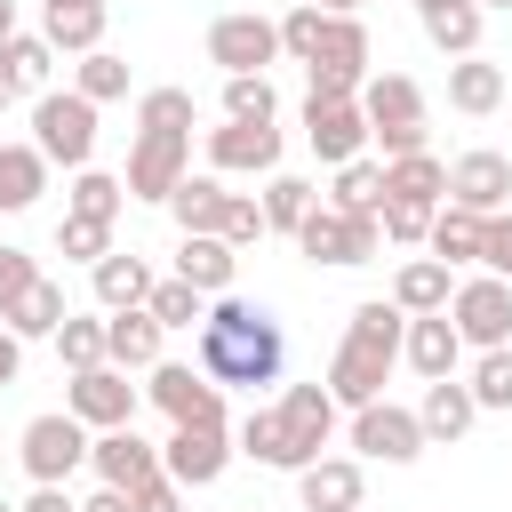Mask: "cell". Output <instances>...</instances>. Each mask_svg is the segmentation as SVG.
I'll use <instances>...</instances> for the list:
<instances>
[{"label": "cell", "mask_w": 512, "mask_h": 512, "mask_svg": "<svg viewBox=\"0 0 512 512\" xmlns=\"http://www.w3.org/2000/svg\"><path fill=\"white\" fill-rule=\"evenodd\" d=\"M56 360L80 376V368H104V312L88 320V312H72L64 328H56Z\"/></svg>", "instance_id": "obj_42"}, {"label": "cell", "mask_w": 512, "mask_h": 512, "mask_svg": "<svg viewBox=\"0 0 512 512\" xmlns=\"http://www.w3.org/2000/svg\"><path fill=\"white\" fill-rule=\"evenodd\" d=\"M384 200H424V208H440V200H448V160H432V152L384 160Z\"/></svg>", "instance_id": "obj_30"}, {"label": "cell", "mask_w": 512, "mask_h": 512, "mask_svg": "<svg viewBox=\"0 0 512 512\" xmlns=\"http://www.w3.org/2000/svg\"><path fill=\"white\" fill-rule=\"evenodd\" d=\"M160 320L144 312V304H128V312H104V360L112 368H152L160 360Z\"/></svg>", "instance_id": "obj_25"}, {"label": "cell", "mask_w": 512, "mask_h": 512, "mask_svg": "<svg viewBox=\"0 0 512 512\" xmlns=\"http://www.w3.org/2000/svg\"><path fill=\"white\" fill-rule=\"evenodd\" d=\"M280 360H288V336L264 304L248 296H208V320H200V368L216 384H280Z\"/></svg>", "instance_id": "obj_1"}, {"label": "cell", "mask_w": 512, "mask_h": 512, "mask_svg": "<svg viewBox=\"0 0 512 512\" xmlns=\"http://www.w3.org/2000/svg\"><path fill=\"white\" fill-rule=\"evenodd\" d=\"M56 248H64L72 264H104V256H112V224H96V216H64V224H56Z\"/></svg>", "instance_id": "obj_48"}, {"label": "cell", "mask_w": 512, "mask_h": 512, "mask_svg": "<svg viewBox=\"0 0 512 512\" xmlns=\"http://www.w3.org/2000/svg\"><path fill=\"white\" fill-rule=\"evenodd\" d=\"M480 272L512 280V208H496V216L480 224Z\"/></svg>", "instance_id": "obj_50"}, {"label": "cell", "mask_w": 512, "mask_h": 512, "mask_svg": "<svg viewBox=\"0 0 512 512\" xmlns=\"http://www.w3.org/2000/svg\"><path fill=\"white\" fill-rule=\"evenodd\" d=\"M400 344H408V312H400L392 296H368V304H352V320H344V344H336V360H328V392H336L344 408H368V400H384V376L400 368Z\"/></svg>", "instance_id": "obj_2"}, {"label": "cell", "mask_w": 512, "mask_h": 512, "mask_svg": "<svg viewBox=\"0 0 512 512\" xmlns=\"http://www.w3.org/2000/svg\"><path fill=\"white\" fill-rule=\"evenodd\" d=\"M16 456H24V472H32V480H72V472L88 464V424H80L72 408L32 416V424H24V440H16Z\"/></svg>", "instance_id": "obj_9"}, {"label": "cell", "mask_w": 512, "mask_h": 512, "mask_svg": "<svg viewBox=\"0 0 512 512\" xmlns=\"http://www.w3.org/2000/svg\"><path fill=\"white\" fill-rule=\"evenodd\" d=\"M8 32H16V0H0V40H8Z\"/></svg>", "instance_id": "obj_57"}, {"label": "cell", "mask_w": 512, "mask_h": 512, "mask_svg": "<svg viewBox=\"0 0 512 512\" xmlns=\"http://www.w3.org/2000/svg\"><path fill=\"white\" fill-rule=\"evenodd\" d=\"M264 232H272V224H264V200L232 192V200H224V240H232V248H256Z\"/></svg>", "instance_id": "obj_49"}, {"label": "cell", "mask_w": 512, "mask_h": 512, "mask_svg": "<svg viewBox=\"0 0 512 512\" xmlns=\"http://www.w3.org/2000/svg\"><path fill=\"white\" fill-rule=\"evenodd\" d=\"M24 512H80V496H72L64 480H32V496H24Z\"/></svg>", "instance_id": "obj_54"}, {"label": "cell", "mask_w": 512, "mask_h": 512, "mask_svg": "<svg viewBox=\"0 0 512 512\" xmlns=\"http://www.w3.org/2000/svg\"><path fill=\"white\" fill-rule=\"evenodd\" d=\"M128 496H136V512H184V488H176L168 472H152V480H144V488H128Z\"/></svg>", "instance_id": "obj_53"}, {"label": "cell", "mask_w": 512, "mask_h": 512, "mask_svg": "<svg viewBox=\"0 0 512 512\" xmlns=\"http://www.w3.org/2000/svg\"><path fill=\"white\" fill-rule=\"evenodd\" d=\"M312 64H352V72H368V24L328 8V32H320V56H312Z\"/></svg>", "instance_id": "obj_44"}, {"label": "cell", "mask_w": 512, "mask_h": 512, "mask_svg": "<svg viewBox=\"0 0 512 512\" xmlns=\"http://www.w3.org/2000/svg\"><path fill=\"white\" fill-rule=\"evenodd\" d=\"M416 24H424V40H432L440 56H480L488 8H480V0H416Z\"/></svg>", "instance_id": "obj_22"}, {"label": "cell", "mask_w": 512, "mask_h": 512, "mask_svg": "<svg viewBox=\"0 0 512 512\" xmlns=\"http://www.w3.org/2000/svg\"><path fill=\"white\" fill-rule=\"evenodd\" d=\"M144 312H152L160 328H200V320H208V296H200L192 280H152Z\"/></svg>", "instance_id": "obj_40"}, {"label": "cell", "mask_w": 512, "mask_h": 512, "mask_svg": "<svg viewBox=\"0 0 512 512\" xmlns=\"http://www.w3.org/2000/svg\"><path fill=\"white\" fill-rule=\"evenodd\" d=\"M152 384V408L168 416V424H224V384L208 376V368H192V360H152L144 368Z\"/></svg>", "instance_id": "obj_7"}, {"label": "cell", "mask_w": 512, "mask_h": 512, "mask_svg": "<svg viewBox=\"0 0 512 512\" xmlns=\"http://www.w3.org/2000/svg\"><path fill=\"white\" fill-rule=\"evenodd\" d=\"M360 112H368V136L384 144V160L400 152H424V88L408 72H368L360 88Z\"/></svg>", "instance_id": "obj_3"}, {"label": "cell", "mask_w": 512, "mask_h": 512, "mask_svg": "<svg viewBox=\"0 0 512 512\" xmlns=\"http://www.w3.org/2000/svg\"><path fill=\"white\" fill-rule=\"evenodd\" d=\"M480 8H512V0H480Z\"/></svg>", "instance_id": "obj_61"}, {"label": "cell", "mask_w": 512, "mask_h": 512, "mask_svg": "<svg viewBox=\"0 0 512 512\" xmlns=\"http://www.w3.org/2000/svg\"><path fill=\"white\" fill-rule=\"evenodd\" d=\"M448 320H456V336H464L472 352H496V344H512V280H496V272H480V280H456V296H448Z\"/></svg>", "instance_id": "obj_8"}, {"label": "cell", "mask_w": 512, "mask_h": 512, "mask_svg": "<svg viewBox=\"0 0 512 512\" xmlns=\"http://www.w3.org/2000/svg\"><path fill=\"white\" fill-rule=\"evenodd\" d=\"M0 72L16 80V96H48V72H56L48 32H8V40H0Z\"/></svg>", "instance_id": "obj_33"}, {"label": "cell", "mask_w": 512, "mask_h": 512, "mask_svg": "<svg viewBox=\"0 0 512 512\" xmlns=\"http://www.w3.org/2000/svg\"><path fill=\"white\" fill-rule=\"evenodd\" d=\"M416 416H424V440H464L480 424V400H472L464 376H432L424 400H416Z\"/></svg>", "instance_id": "obj_24"}, {"label": "cell", "mask_w": 512, "mask_h": 512, "mask_svg": "<svg viewBox=\"0 0 512 512\" xmlns=\"http://www.w3.org/2000/svg\"><path fill=\"white\" fill-rule=\"evenodd\" d=\"M360 512H368V504H360Z\"/></svg>", "instance_id": "obj_63"}, {"label": "cell", "mask_w": 512, "mask_h": 512, "mask_svg": "<svg viewBox=\"0 0 512 512\" xmlns=\"http://www.w3.org/2000/svg\"><path fill=\"white\" fill-rule=\"evenodd\" d=\"M16 376H24V336H16L8 320H0V392H8Z\"/></svg>", "instance_id": "obj_55"}, {"label": "cell", "mask_w": 512, "mask_h": 512, "mask_svg": "<svg viewBox=\"0 0 512 512\" xmlns=\"http://www.w3.org/2000/svg\"><path fill=\"white\" fill-rule=\"evenodd\" d=\"M32 144L48 152V168H88L96 160V104L80 88L32 96Z\"/></svg>", "instance_id": "obj_4"}, {"label": "cell", "mask_w": 512, "mask_h": 512, "mask_svg": "<svg viewBox=\"0 0 512 512\" xmlns=\"http://www.w3.org/2000/svg\"><path fill=\"white\" fill-rule=\"evenodd\" d=\"M64 408L88 424V432H112V424H136V384H128V368H80L72 376V392H64Z\"/></svg>", "instance_id": "obj_15"}, {"label": "cell", "mask_w": 512, "mask_h": 512, "mask_svg": "<svg viewBox=\"0 0 512 512\" xmlns=\"http://www.w3.org/2000/svg\"><path fill=\"white\" fill-rule=\"evenodd\" d=\"M448 200L472 208V216L512 208V160H504V152H464V160L448 168Z\"/></svg>", "instance_id": "obj_17"}, {"label": "cell", "mask_w": 512, "mask_h": 512, "mask_svg": "<svg viewBox=\"0 0 512 512\" xmlns=\"http://www.w3.org/2000/svg\"><path fill=\"white\" fill-rule=\"evenodd\" d=\"M352 448L376 456V464H416L424 456V416L392 408V400H368V408H352Z\"/></svg>", "instance_id": "obj_13"}, {"label": "cell", "mask_w": 512, "mask_h": 512, "mask_svg": "<svg viewBox=\"0 0 512 512\" xmlns=\"http://www.w3.org/2000/svg\"><path fill=\"white\" fill-rule=\"evenodd\" d=\"M128 208V176H104V168H72V208L64 216H96V224H120Z\"/></svg>", "instance_id": "obj_36"}, {"label": "cell", "mask_w": 512, "mask_h": 512, "mask_svg": "<svg viewBox=\"0 0 512 512\" xmlns=\"http://www.w3.org/2000/svg\"><path fill=\"white\" fill-rule=\"evenodd\" d=\"M504 104H512V88H504Z\"/></svg>", "instance_id": "obj_62"}, {"label": "cell", "mask_w": 512, "mask_h": 512, "mask_svg": "<svg viewBox=\"0 0 512 512\" xmlns=\"http://www.w3.org/2000/svg\"><path fill=\"white\" fill-rule=\"evenodd\" d=\"M376 248H384V224H376V216H344V208H328V200L296 224V256H304V264H336V272H344V264H368Z\"/></svg>", "instance_id": "obj_5"}, {"label": "cell", "mask_w": 512, "mask_h": 512, "mask_svg": "<svg viewBox=\"0 0 512 512\" xmlns=\"http://www.w3.org/2000/svg\"><path fill=\"white\" fill-rule=\"evenodd\" d=\"M8 104H16V80H8V72H0V112H8Z\"/></svg>", "instance_id": "obj_58"}, {"label": "cell", "mask_w": 512, "mask_h": 512, "mask_svg": "<svg viewBox=\"0 0 512 512\" xmlns=\"http://www.w3.org/2000/svg\"><path fill=\"white\" fill-rule=\"evenodd\" d=\"M464 384H472V400H480V408H512V344H496V352H480Z\"/></svg>", "instance_id": "obj_45"}, {"label": "cell", "mask_w": 512, "mask_h": 512, "mask_svg": "<svg viewBox=\"0 0 512 512\" xmlns=\"http://www.w3.org/2000/svg\"><path fill=\"white\" fill-rule=\"evenodd\" d=\"M304 96H360L368 88V72H352V64H304Z\"/></svg>", "instance_id": "obj_52"}, {"label": "cell", "mask_w": 512, "mask_h": 512, "mask_svg": "<svg viewBox=\"0 0 512 512\" xmlns=\"http://www.w3.org/2000/svg\"><path fill=\"white\" fill-rule=\"evenodd\" d=\"M304 144L328 160V168H344V160H360L376 136H368V112H360V96H304Z\"/></svg>", "instance_id": "obj_10"}, {"label": "cell", "mask_w": 512, "mask_h": 512, "mask_svg": "<svg viewBox=\"0 0 512 512\" xmlns=\"http://www.w3.org/2000/svg\"><path fill=\"white\" fill-rule=\"evenodd\" d=\"M240 456H256V464H272V472H304V456H296L280 408H248V416H240Z\"/></svg>", "instance_id": "obj_32"}, {"label": "cell", "mask_w": 512, "mask_h": 512, "mask_svg": "<svg viewBox=\"0 0 512 512\" xmlns=\"http://www.w3.org/2000/svg\"><path fill=\"white\" fill-rule=\"evenodd\" d=\"M336 408H344V400H336L328 384H288V392H280V424H288V440H296L304 464L336 440Z\"/></svg>", "instance_id": "obj_19"}, {"label": "cell", "mask_w": 512, "mask_h": 512, "mask_svg": "<svg viewBox=\"0 0 512 512\" xmlns=\"http://www.w3.org/2000/svg\"><path fill=\"white\" fill-rule=\"evenodd\" d=\"M224 120H280V96L264 72H224Z\"/></svg>", "instance_id": "obj_41"}, {"label": "cell", "mask_w": 512, "mask_h": 512, "mask_svg": "<svg viewBox=\"0 0 512 512\" xmlns=\"http://www.w3.org/2000/svg\"><path fill=\"white\" fill-rule=\"evenodd\" d=\"M224 464H232L224 424H176V432L160 440V472H168L176 488H208V480H224Z\"/></svg>", "instance_id": "obj_14"}, {"label": "cell", "mask_w": 512, "mask_h": 512, "mask_svg": "<svg viewBox=\"0 0 512 512\" xmlns=\"http://www.w3.org/2000/svg\"><path fill=\"white\" fill-rule=\"evenodd\" d=\"M40 280V264H32V248H0V320L24 304V288Z\"/></svg>", "instance_id": "obj_51"}, {"label": "cell", "mask_w": 512, "mask_h": 512, "mask_svg": "<svg viewBox=\"0 0 512 512\" xmlns=\"http://www.w3.org/2000/svg\"><path fill=\"white\" fill-rule=\"evenodd\" d=\"M192 88H144L136 96V128H192Z\"/></svg>", "instance_id": "obj_46"}, {"label": "cell", "mask_w": 512, "mask_h": 512, "mask_svg": "<svg viewBox=\"0 0 512 512\" xmlns=\"http://www.w3.org/2000/svg\"><path fill=\"white\" fill-rule=\"evenodd\" d=\"M224 176L208 168V176H184L176 192H168V216H176V232H224Z\"/></svg>", "instance_id": "obj_31"}, {"label": "cell", "mask_w": 512, "mask_h": 512, "mask_svg": "<svg viewBox=\"0 0 512 512\" xmlns=\"http://www.w3.org/2000/svg\"><path fill=\"white\" fill-rule=\"evenodd\" d=\"M88 280H96V312H128V304L152 296V264L136 248H112L104 264H88Z\"/></svg>", "instance_id": "obj_27"}, {"label": "cell", "mask_w": 512, "mask_h": 512, "mask_svg": "<svg viewBox=\"0 0 512 512\" xmlns=\"http://www.w3.org/2000/svg\"><path fill=\"white\" fill-rule=\"evenodd\" d=\"M296 504H304V512H360V504H368L360 456H312V464L296 472Z\"/></svg>", "instance_id": "obj_16"}, {"label": "cell", "mask_w": 512, "mask_h": 512, "mask_svg": "<svg viewBox=\"0 0 512 512\" xmlns=\"http://www.w3.org/2000/svg\"><path fill=\"white\" fill-rule=\"evenodd\" d=\"M432 216H440V208H424V200H384L376 224H384L392 248H424V240H432Z\"/></svg>", "instance_id": "obj_47"}, {"label": "cell", "mask_w": 512, "mask_h": 512, "mask_svg": "<svg viewBox=\"0 0 512 512\" xmlns=\"http://www.w3.org/2000/svg\"><path fill=\"white\" fill-rule=\"evenodd\" d=\"M64 320H72V304H64V288H56V280H48V272H40V280H32V288H24V304H16V312H8V328H16V336H24V344H32V336H56V328H64Z\"/></svg>", "instance_id": "obj_37"}, {"label": "cell", "mask_w": 512, "mask_h": 512, "mask_svg": "<svg viewBox=\"0 0 512 512\" xmlns=\"http://www.w3.org/2000/svg\"><path fill=\"white\" fill-rule=\"evenodd\" d=\"M272 56H280V24H272V16L224 8V16L208 24V64H224V72H264Z\"/></svg>", "instance_id": "obj_11"}, {"label": "cell", "mask_w": 512, "mask_h": 512, "mask_svg": "<svg viewBox=\"0 0 512 512\" xmlns=\"http://www.w3.org/2000/svg\"><path fill=\"white\" fill-rule=\"evenodd\" d=\"M312 208H320V192H312L304 176H264V224H272V232L296 240V224H304Z\"/></svg>", "instance_id": "obj_38"}, {"label": "cell", "mask_w": 512, "mask_h": 512, "mask_svg": "<svg viewBox=\"0 0 512 512\" xmlns=\"http://www.w3.org/2000/svg\"><path fill=\"white\" fill-rule=\"evenodd\" d=\"M208 168L216 176H280V120H224V128H208Z\"/></svg>", "instance_id": "obj_12"}, {"label": "cell", "mask_w": 512, "mask_h": 512, "mask_svg": "<svg viewBox=\"0 0 512 512\" xmlns=\"http://www.w3.org/2000/svg\"><path fill=\"white\" fill-rule=\"evenodd\" d=\"M320 8H336V16H360V0H320Z\"/></svg>", "instance_id": "obj_59"}, {"label": "cell", "mask_w": 512, "mask_h": 512, "mask_svg": "<svg viewBox=\"0 0 512 512\" xmlns=\"http://www.w3.org/2000/svg\"><path fill=\"white\" fill-rule=\"evenodd\" d=\"M320 32H328V8H320V0H296V8L280 16V56L312 64V56H320Z\"/></svg>", "instance_id": "obj_43"}, {"label": "cell", "mask_w": 512, "mask_h": 512, "mask_svg": "<svg viewBox=\"0 0 512 512\" xmlns=\"http://www.w3.org/2000/svg\"><path fill=\"white\" fill-rule=\"evenodd\" d=\"M48 192V152L40 144H0V216H24Z\"/></svg>", "instance_id": "obj_29"}, {"label": "cell", "mask_w": 512, "mask_h": 512, "mask_svg": "<svg viewBox=\"0 0 512 512\" xmlns=\"http://www.w3.org/2000/svg\"><path fill=\"white\" fill-rule=\"evenodd\" d=\"M72 88H80L88 104H112V96H128V56H112V48H88V56L72 64Z\"/></svg>", "instance_id": "obj_39"}, {"label": "cell", "mask_w": 512, "mask_h": 512, "mask_svg": "<svg viewBox=\"0 0 512 512\" xmlns=\"http://www.w3.org/2000/svg\"><path fill=\"white\" fill-rule=\"evenodd\" d=\"M88 464H96V480H112V488H144V480L160 472V448H152L136 424H112V432L88 440Z\"/></svg>", "instance_id": "obj_20"}, {"label": "cell", "mask_w": 512, "mask_h": 512, "mask_svg": "<svg viewBox=\"0 0 512 512\" xmlns=\"http://www.w3.org/2000/svg\"><path fill=\"white\" fill-rule=\"evenodd\" d=\"M104 0H40V32H48V48L56 56H88V48H104Z\"/></svg>", "instance_id": "obj_23"}, {"label": "cell", "mask_w": 512, "mask_h": 512, "mask_svg": "<svg viewBox=\"0 0 512 512\" xmlns=\"http://www.w3.org/2000/svg\"><path fill=\"white\" fill-rule=\"evenodd\" d=\"M448 272H456V264H440V256H408V264L392 272V304H400V312H448V296H456Z\"/></svg>", "instance_id": "obj_28"}, {"label": "cell", "mask_w": 512, "mask_h": 512, "mask_svg": "<svg viewBox=\"0 0 512 512\" xmlns=\"http://www.w3.org/2000/svg\"><path fill=\"white\" fill-rule=\"evenodd\" d=\"M192 176V128H136L128 144V200H160Z\"/></svg>", "instance_id": "obj_6"}, {"label": "cell", "mask_w": 512, "mask_h": 512, "mask_svg": "<svg viewBox=\"0 0 512 512\" xmlns=\"http://www.w3.org/2000/svg\"><path fill=\"white\" fill-rule=\"evenodd\" d=\"M504 88H512V80H504V64H488V56H456V64H448V104H456L464 120H488V112L504 104Z\"/></svg>", "instance_id": "obj_26"}, {"label": "cell", "mask_w": 512, "mask_h": 512, "mask_svg": "<svg viewBox=\"0 0 512 512\" xmlns=\"http://www.w3.org/2000/svg\"><path fill=\"white\" fill-rule=\"evenodd\" d=\"M0 512H24V504H8V496H0Z\"/></svg>", "instance_id": "obj_60"}, {"label": "cell", "mask_w": 512, "mask_h": 512, "mask_svg": "<svg viewBox=\"0 0 512 512\" xmlns=\"http://www.w3.org/2000/svg\"><path fill=\"white\" fill-rule=\"evenodd\" d=\"M176 280H192L200 296H232L240 248H232L224 232H184V240H176Z\"/></svg>", "instance_id": "obj_21"}, {"label": "cell", "mask_w": 512, "mask_h": 512, "mask_svg": "<svg viewBox=\"0 0 512 512\" xmlns=\"http://www.w3.org/2000/svg\"><path fill=\"white\" fill-rule=\"evenodd\" d=\"M464 352H472V344L456 336V320H448V312H408V344H400V360H408L424 384H432V376H456V368H464Z\"/></svg>", "instance_id": "obj_18"}, {"label": "cell", "mask_w": 512, "mask_h": 512, "mask_svg": "<svg viewBox=\"0 0 512 512\" xmlns=\"http://www.w3.org/2000/svg\"><path fill=\"white\" fill-rule=\"evenodd\" d=\"M328 208H344V216H384V160H344L336 168V192H328Z\"/></svg>", "instance_id": "obj_34"}, {"label": "cell", "mask_w": 512, "mask_h": 512, "mask_svg": "<svg viewBox=\"0 0 512 512\" xmlns=\"http://www.w3.org/2000/svg\"><path fill=\"white\" fill-rule=\"evenodd\" d=\"M480 224L488 216H472V208H456V200H440V216H432V256L440 264H480Z\"/></svg>", "instance_id": "obj_35"}, {"label": "cell", "mask_w": 512, "mask_h": 512, "mask_svg": "<svg viewBox=\"0 0 512 512\" xmlns=\"http://www.w3.org/2000/svg\"><path fill=\"white\" fill-rule=\"evenodd\" d=\"M80 512H136V496L112 488V480H96V496H80Z\"/></svg>", "instance_id": "obj_56"}]
</instances>
